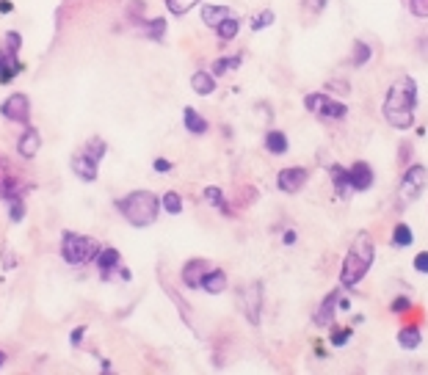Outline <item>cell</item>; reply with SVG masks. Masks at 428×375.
<instances>
[{
	"label": "cell",
	"mask_w": 428,
	"mask_h": 375,
	"mask_svg": "<svg viewBox=\"0 0 428 375\" xmlns=\"http://www.w3.org/2000/svg\"><path fill=\"white\" fill-rule=\"evenodd\" d=\"M196 3H199V0H166V9H169L171 14H177V17H182V14H188Z\"/></svg>",
	"instance_id": "obj_34"
},
{
	"label": "cell",
	"mask_w": 428,
	"mask_h": 375,
	"mask_svg": "<svg viewBox=\"0 0 428 375\" xmlns=\"http://www.w3.org/2000/svg\"><path fill=\"white\" fill-rule=\"evenodd\" d=\"M3 364H6V350L0 348V367H3Z\"/></svg>",
	"instance_id": "obj_48"
},
{
	"label": "cell",
	"mask_w": 428,
	"mask_h": 375,
	"mask_svg": "<svg viewBox=\"0 0 428 375\" xmlns=\"http://www.w3.org/2000/svg\"><path fill=\"white\" fill-rule=\"evenodd\" d=\"M12 12H14L12 0H0V14H12Z\"/></svg>",
	"instance_id": "obj_45"
},
{
	"label": "cell",
	"mask_w": 428,
	"mask_h": 375,
	"mask_svg": "<svg viewBox=\"0 0 428 375\" xmlns=\"http://www.w3.org/2000/svg\"><path fill=\"white\" fill-rule=\"evenodd\" d=\"M72 171H75V177H81L83 182H94V179L100 177V163H94L86 152H78V155L72 157Z\"/></svg>",
	"instance_id": "obj_16"
},
{
	"label": "cell",
	"mask_w": 428,
	"mask_h": 375,
	"mask_svg": "<svg viewBox=\"0 0 428 375\" xmlns=\"http://www.w3.org/2000/svg\"><path fill=\"white\" fill-rule=\"evenodd\" d=\"M238 31H241V20H238V14H235V17L224 20V23L216 28V36H219L222 42H233V39L238 36Z\"/></svg>",
	"instance_id": "obj_29"
},
{
	"label": "cell",
	"mask_w": 428,
	"mask_h": 375,
	"mask_svg": "<svg viewBox=\"0 0 428 375\" xmlns=\"http://www.w3.org/2000/svg\"><path fill=\"white\" fill-rule=\"evenodd\" d=\"M420 342H422V334H420L417 326H403V328L398 331V345H400L403 350H417Z\"/></svg>",
	"instance_id": "obj_24"
},
{
	"label": "cell",
	"mask_w": 428,
	"mask_h": 375,
	"mask_svg": "<svg viewBox=\"0 0 428 375\" xmlns=\"http://www.w3.org/2000/svg\"><path fill=\"white\" fill-rule=\"evenodd\" d=\"M409 12L420 20H428V0H409Z\"/></svg>",
	"instance_id": "obj_37"
},
{
	"label": "cell",
	"mask_w": 428,
	"mask_h": 375,
	"mask_svg": "<svg viewBox=\"0 0 428 375\" xmlns=\"http://www.w3.org/2000/svg\"><path fill=\"white\" fill-rule=\"evenodd\" d=\"M83 337H86V326H78V328H72V334H69V342L78 348V345L83 342Z\"/></svg>",
	"instance_id": "obj_42"
},
{
	"label": "cell",
	"mask_w": 428,
	"mask_h": 375,
	"mask_svg": "<svg viewBox=\"0 0 428 375\" xmlns=\"http://www.w3.org/2000/svg\"><path fill=\"white\" fill-rule=\"evenodd\" d=\"M411 243H414L411 227L409 224H395V229H392V246L395 249H409Z\"/></svg>",
	"instance_id": "obj_27"
},
{
	"label": "cell",
	"mask_w": 428,
	"mask_h": 375,
	"mask_svg": "<svg viewBox=\"0 0 428 375\" xmlns=\"http://www.w3.org/2000/svg\"><path fill=\"white\" fill-rule=\"evenodd\" d=\"M411 265H414V271H417V273L428 276V251H420V254L414 257V262H411Z\"/></svg>",
	"instance_id": "obj_41"
},
{
	"label": "cell",
	"mask_w": 428,
	"mask_h": 375,
	"mask_svg": "<svg viewBox=\"0 0 428 375\" xmlns=\"http://www.w3.org/2000/svg\"><path fill=\"white\" fill-rule=\"evenodd\" d=\"M337 309H340V312H348V309H351V304H348V298H345V287H343V284H337V290H332V293H329V295L318 304V309L312 312V323H315L318 328H329V326L334 323Z\"/></svg>",
	"instance_id": "obj_8"
},
{
	"label": "cell",
	"mask_w": 428,
	"mask_h": 375,
	"mask_svg": "<svg viewBox=\"0 0 428 375\" xmlns=\"http://www.w3.org/2000/svg\"><path fill=\"white\" fill-rule=\"evenodd\" d=\"M25 191H28V185L20 179L17 168H14L3 155H0V196L9 202V199H14V196H23Z\"/></svg>",
	"instance_id": "obj_9"
},
{
	"label": "cell",
	"mask_w": 428,
	"mask_h": 375,
	"mask_svg": "<svg viewBox=\"0 0 428 375\" xmlns=\"http://www.w3.org/2000/svg\"><path fill=\"white\" fill-rule=\"evenodd\" d=\"M425 188H428V168L414 163L403 171L400 182H398V199L400 205H414L422 194H425Z\"/></svg>",
	"instance_id": "obj_5"
},
{
	"label": "cell",
	"mask_w": 428,
	"mask_h": 375,
	"mask_svg": "<svg viewBox=\"0 0 428 375\" xmlns=\"http://www.w3.org/2000/svg\"><path fill=\"white\" fill-rule=\"evenodd\" d=\"M263 144H266V149H268L274 157H282V155H288V149H290V141H288V135H285L282 130H268L266 138H263Z\"/></svg>",
	"instance_id": "obj_22"
},
{
	"label": "cell",
	"mask_w": 428,
	"mask_h": 375,
	"mask_svg": "<svg viewBox=\"0 0 428 375\" xmlns=\"http://www.w3.org/2000/svg\"><path fill=\"white\" fill-rule=\"evenodd\" d=\"M14 262H17V260H14V254H9V251L3 249V268H14Z\"/></svg>",
	"instance_id": "obj_47"
},
{
	"label": "cell",
	"mask_w": 428,
	"mask_h": 375,
	"mask_svg": "<svg viewBox=\"0 0 428 375\" xmlns=\"http://www.w3.org/2000/svg\"><path fill=\"white\" fill-rule=\"evenodd\" d=\"M235 304H238L241 315H244L255 328H260V320H263V282H249V284L238 287Z\"/></svg>",
	"instance_id": "obj_7"
},
{
	"label": "cell",
	"mask_w": 428,
	"mask_h": 375,
	"mask_svg": "<svg viewBox=\"0 0 428 375\" xmlns=\"http://www.w3.org/2000/svg\"><path fill=\"white\" fill-rule=\"evenodd\" d=\"M370 58H373V47H370L367 42L356 39V42H354V50H351V67L362 69V67H365Z\"/></svg>",
	"instance_id": "obj_25"
},
{
	"label": "cell",
	"mask_w": 428,
	"mask_h": 375,
	"mask_svg": "<svg viewBox=\"0 0 428 375\" xmlns=\"http://www.w3.org/2000/svg\"><path fill=\"white\" fill-rule=\"evenodd\" d=\"M207 273H210V262L196 257V260H191V262L182 265V284L188 290H202V282H204Z\"/></svg>",
	"instance_id": "obj_13"
},
{
	"label": "cell",
	"mask_w": 428,
	"mask_h": 375,
	"mask_svg": "<svg viewBox=\"0 0 428 375\" xmlns=\"http://www.w3.org/2000/svg\"><path fill=\"white\" fill-rule=\"evenodd\" d=\"M94 262H97L103 279H111V273L122 268V254H119V249H111V246H108V249H100V254H97Z\"/></svg>",
	"instance_id": "obj_18"
},
{
	"label": "cell",
	"mask_w": 428,
	"mask_h": 375,
	"mask_svg": "<svg viewBox=\"0 0 428 375\" xmlns=\"http://www.w3.org/2000/svg\"><path fill=\"white\" fill-rule=\"evenodd\" d=\"M351 334H354L351 328H337V326H334V328H332V334H329V342H332L334 348H343V345H348Z\"/></svg>",
	"instance_id": "obj_35"
},
{
	"label": "cell",
	"mask_w": 428,
	"mask_h": 375,
	"mask_svg": "<svg viewBox=\"0 0 428 375\" xmlns=\"http://www.w3.org/2000/svg\"><path fill=\"white\" fill-rule=\"evenodd\" d=\"M100 249L103 246L89 235H81V232H64L61 235V257L67 265H75V268L89 265L97 260Z\"/></svg>",
	"instance_id": "obj_4"
},
{
	"label": "cell",
	"mask_w": 428,
	"mask_h": 375,
	"mask_svg": "<svg viewBox=\"0 0 428 375\" xmlns=\"http://www.w3.org/2000/svg\"><path fill=\"white\" fill-rule=\"evenodd\" d=\"M182 124H185V133H191V135L207 133V119L196 108H182Z\"/></svg>",
	"instance_id": "obj_21"
},
{
	"label": "cell",
	"mask_w": 428,
	"mask_h": 375,
	"mask_svg": "<svg viewBox=\"0 0 428 375\" xmlns=\"http://www.w3.org/2000/svg\"><path fill=\"white\" fill-rule=\"evenodd\" d=\"M414 111H417V83L414 78H398L381 105V113L387 119L389 127L395 130H409L414 124Z\"/></svg>",
	"instance_id": "obj_1"
},
{
	"label": "cell",
	"mask_w": 428,
	"mask_h": 375,
	"mask_svg": "<svg viewBox=\"0 0 428 375\" xmlns=\"http://www.w3.org/2000/svg\"><path fill=\"white\" fill-rule=\"evenodd\" d=\"M326 3H329V0H304V12H307L310 17H318V14L326 9Z\"/></svg>",
	"instance_id": "obj_39"
},
{
	"label": "cell",
	"mask_w": 428,
	"mask_h": 375,
	"mask_svg": "<svg viewBox=\"0 0 428 375\" xmlns=\"http://www.w3.org/2000/svg\"><path fill=\"white\" fill-rule=\"evenodd\" d=\"M23 72V61L17 58V53H12L9 47L0 50V83H12L17 75Z\"/></svg>",
	"instance_id": "obj_14"
},
{
	"label": "cell",
	"mask_w": 428,
	"mask_h": 375,
	"mask_svg": "<svg viewBox=\"0 0 428 375\" xmlns=\"http://www.w3.org/2000/svg\"><path fill=\"white\" fill-rule=\"evenodd\" d=\"M0 116L14 122V124H28L31 122V100L23 94V91H14L3 100L0 105Z\"/></svg>",
	"instance_id": "obj_10"
},
{
	"label": "cell",
	"mask_w": 428,
	"mask_h": 375,
	"mask_svg": "<svg viewBox=\"0 0 428 375\" xmlns=\"http://www.w3.org/2000/svg\"><path fill=\"white\" fill-rule=\"evenodd\" d=\"M160 207H163L169 216H180V213L185 210V202H182V196H180L177 191H166V194L160 196Z\"/></svg>",
	"instance_id": "obj_26"
},
{
	"label": "cell",
	"mask_w": 428,
	"mask_h": 375,
	"mask_svg": "<svg viewBox=\"0 0 428 375\" xmlns=\"http://www.w3.org/2000/svg\"><path fill=\"white\" fill-rule=\"evenodd\" d=\"M307 179H310V171L304 166H290V168H282L277 174V185H279L282 194H299L307 185Z\"/></svg>",
	"instance_id": "obj_11"
},
{
	"label": "cell",
	"mask_w": 428,
	"mask_h": 375,
	"mask_svg": "<svg viewBox=\"0 0 428 375\" xmlns=\"http://www.w3.org/2000/svg\"><path fill=\"white\" fill-rule=\"evenodd\" d=\"M39 149H42V135H39V130H36V127H25L23 135H20V141H17V152H20L25 160H34V157L39 155Z\"/></svg>",
	"instance_id": "obj_15"
},
{
	"label": "cell",
	"mask_w": 428,
	"mask_h": 375,
	"mask_svg": "<svg viewBox=\"0 0 428 375\" xmlns=\"http://www.w3.org/2000/svg\"><path fill=\"white\" fill-rule=\"evenodd\" d=\"M6 205H9V221H12V224H20V221L25 218V199H23V196H14V199H9Z\"/></svg>",
	"instance_id": "obj_33"
},
{
	"label": "cell",
	"mask_w": 428,
	"mask_h": 375,
	"mask_svg": "<svg viewBox=\"0 0 428 375\" xmlns=\"http://www.w3.org/2000/svg\"><path fill=\"white\" fill-rule=\"evenodd\" d=\"M373 257H376V243H373L370 232H356V238H354V243L348 246L345 260H343V265H340V284H343L345 290L356 287V284L367 276V271H370V265H373Z\"/></svg>",
	"instance_id": "obj_2"
},
{
	"label": "cell",
	"mask_w": 428,
	"mask_h": 375,
	"mask_svg": "<svg viewBox=\"0 0 428 375\" xmlns=\"http://www.w3.org/2000/svg\"><path fill=\"white\" fill-rule=\"evenodd\" d=\"M282 240H285V246H296V240H299V235H296V232H293V229H288V232H285V238H282Z\"/></svg>",
	"instance_id": "obj_46"
},
{
	"label": "cell",
	"mask_w": 428,
	"mask_h": 375,
	"mask_svg": "<svg viewBox=\"0 0 428 375\" xmlns=\"http://www.w3.org/2000/svg\"><path fill=\"white\" fill-rule=\"evenodd\" d=\"M348 177H351V191L356 194H365L373 188L376 182V174H373V166L367 160H356L351 168H348Z\"/></svg>",
	"instance_id": "obj_12"
},
{
	"label": "cell",
	"mask_w": 428,
	"mask_h": 375,
	"mask_svg": "<svg viewBox=\"0 0 428 375\" xmlns=\"http://www.w3.org/2000/svg\"><path fill=\"white\" fill-rule=\"evenodd\" d=\"M304 108H307L312 116L326 119V122H343V119L348 116L345 102L334 100V97L326 94V91H312V94H307V97H304Z\"/></svg>",
	"instance_id": "obj_6"
},
{
	"label": "cell",
	"mask_w": 428,
	"mask_h": 375,
	"mask_svg": "<svg viewBox=\"0 0 428 375\" xmlns=\"http://www.w3.org/2000/svg\"><path fill=\"white\" fill-rule=\"evenodd\" d=\"M241 61H244V56H233V58H219L216 64H213V69H210V72L216 75V78H219V75H227L230 69H238V67H241Z\"/></svg>",
	"instance_id": "obj_32"
},
{
	"label": "cell",
	"mask_w": 428,
	"mask_h": 375,
	"mask_svg": "<svg viewBox=\"0 0 428 375\" xmlns=\"http://www.w3.org/2000/svg\"><path fill=\"white\" fill-rule=\"evenodd\" d=\"M274 23H277V14H274V9H263L260 14H255V17H252V23H249V25H252V31L257 34V31H266V28H271Z\"/></svg>",
	"instance_id": "obj_31"
},
{
	"label": "cell",
	"mask_w": 428,
	"mask_h": 375,
	"mask_svg": "<svg viewBox=\"0 0 428 375\" xmlns=\"http://www.w3.org/2000/svg\"><path fill=\"white\" fill-rule=\"evenodd\" d=\"M409 306H411V304H409V298H395V301H392V312H395V315L406 312Z\"/></svg>",
	"instance_id": "obj_44"
},
{
	"label": "cell",
	"mask_w": 428,
	"mask_h": 375,
	"mask_svg": "<svg viewBox=\"0 0 428 375\" xmlns=\"http://www.w3.org/2000/svg\"><path fill=\"white\" fill-rule=\"evenodd\" d=\"M326 89H329L332 94H343V97H345V94H351L348 80H329V83H326Z\"/></svg>",
	"instance_id": "obj_40"
},
{
	"label": "cell",
	"mask_w": 428,
	"mask_h": 375,
	"mask_svg": "<svg viewBox=\"0 0 428 375\" xmlns=\"http://www.w3.org/2000/svg\"><path fill=\"white\" fill-rule=\"evenodd\" d=\"M202 290L210 293V295H222L227 290V273L222 268H210V273L202 282Z\"/></svg>",
	"instance_id": "obj_23"
},
{
	"label": "cell",
	"mask_w": 428,
	"mask_h": 375,
	"mask_svg": "<svg viewBox=\"0 0 428 375\" xmlns=\"http://www.w3.org/2000/svg\"><path fill=\"white\" fill-rule=\"evenodd\" d=\"M3 47H9L12 53H20V47H23V36H20L17 31H9V34L3 36Z\"/></svg>",
	"instance_id": "obj_38"
},
{
	"label": "cell",
	"mask_w": 428,
	"mask_h": 375,
	"mask_svg": "<svg viewBox=\"0 0 428 375\" xmlns=\"http://www.w3.org/2000/svg\"><path fill=\"white\" fill-rule=\"evenodd\" d=\"M191 89H193V94H199V97H210L213 91H216V75L207 72V69H196V72L191 75Z\"/></svg>",
	"instance_id": "obj_20"
},
{
	"label": "cell",
	"mask_w": 428,
	"mask_h": 375,
	"mask_svg": "<svg viewBox=\"0 0 428 375\" xmlns=\"http://www.w3.org/2000/svg\"><path fill=\"white\" fill-rule=\"evenodd\" d=\"M230 17H235V12L230 6H213V3H204L202 6V23L207 28H213V31H216L224 20H230Z\"/></svg>",
	"instance_id": "obj_17"
},
{
	"label": "cell",
	"mask_w": 428,
	"mask_h": 375,
	"mask_svg": "<svg viewBox=\"0 0 428 375\" xmlns=\"http://www.w3.org/2000/svg\"><path fill=\"white\" fill-rule=\"evenodd\" d=\"M152 168H155L158 174H166V171H171V163H169L166 157H158V160L152 163Z\"/></svg>",
	"instance_id": "obj_43"
},
{
	"label": "cell",
	"mask_w": 428,
	"mask_h": 375,
	"mask_svg": "<svg viewBox=\"0 0 428 375\" xmlns=\"http://www.w3.org/2000/svg\"><path fill=\"white\" fill-rule=\"evenodd\" d=\"M202 196H204V202H207L210 207H219L222 213H230V207H227V202H224V191H222V188H216V185H207Z\"/></svg>",
	"instance_id": "obj_28"
},
{
	"label": "cell",
	"mask_w": 428,
	"mask_h": 375,
	"mask_svg": "<svg viewBox=\"0 0 428 375\" xmlns=\"http://www.w3.org/2000/svg\"><path fill=\"white\" fill-rule=\"evenodd\" d=\"M83 152H86V155H89L94 163H100V160L105 157V152H108V144H105L103 138H97V135H94V138H89V141H86Z\"/></svg>",
	"instance_id": "obj_30"
},
{
	"label": "cell",
	"mask_w": 428,
	"mask_h": 375,
	"mask_svg": "<svg viewBox=\"0 0 428 375\" xmlns=\"http://www.w3.org/2000/svg\"><path fill=\"white\" fill-rule=\"evenodd\" d=\"M329 177H332L334 196H337V199H348V194H351V177H348V168L334 163V166H329Z\"/></svg>",
	"instance_id": "obj_19"
},
{
	"label": "cell",
	"mask_w": 428,
	"mask_h": 375,
	"mask_svg": "<svg viewBox=\"0 0 428 375\" xmlns=\"http://www.w3.org/2000/svg\"><path fill=\"white\" fill-rule=\"evenodd\" d=\"M163 34H166V20H149V25H147V36H149L152 42H160Z\"/></svg>",
	"instance_id": "obj_36"
},
{
	"label": "cell",
	"mask_w": 428,
	"mask_h": 375,
	"mask_svg": "<svg viewBox=\"0 0 428 375\" xmlns=\"http://www.w3.org/2000/svg\"><path fill=\"white\" fill-rule=\"evenodd\" d=\"M116 210L125 216V221L136 229H144V227H152L158 221V213H160V196L152 194V191H133L127 194L125 199L116 202Z\"/></svg>",
	"instance_id": "obj_3"
}]
</instances>
